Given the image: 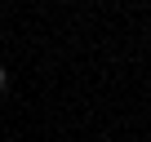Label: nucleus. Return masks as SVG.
Wrapping results in <instances>:
<instances>
[{"label": "nucleus", "mask_w": 151, "mask_h": 142, "mask_svg": "<svg viewBox=\"0 0 151 142\" xmlns=\"http://www.w3.org/2000/svg\"><path fill=\"white\" fill-rule=\"evenodd\" d=\"M5 89H9V71L0 67V93H5Z\"/></svg>", "instance_id": "nucleus-1"}]
</instances>
